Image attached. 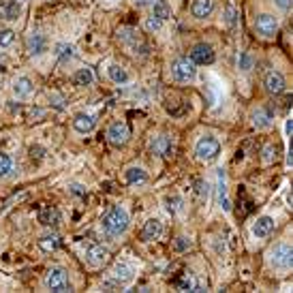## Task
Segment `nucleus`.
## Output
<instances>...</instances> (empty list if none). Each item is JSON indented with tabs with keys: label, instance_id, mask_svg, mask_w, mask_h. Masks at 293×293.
<instances>
[{
	"label": "nucleus",
	"instance_id": "obj_1",
	"mask_svg": "<svg viewBox=\"0 0 293 293\" xmlns=\"http://www.w3.org/2000/svg\"><path fill=\"white\" fill-rule=\"evenodd\" d=\"M126 227H129V214H126L124 208H111L107 214L103 216V229L107 231L109 236H120L124 234Z\"/></svg>",
	"mask_w": 293,
	"mask_h": 293
},
{
	"label": "nucleus",
	"instance_id": "obj_2",
	"mask_svg": "<svg viewBox=\"0 0 293 293\" xmlns=\"http://www.w3.org/2000/svg\"><path fill=\"white\" fill-rule=\"evenodd\" d=\"M45 285H47V289H51V291H58V293L71 291L69 274H66L62 268H51L49 272H47V276H45Z\"/></svg>",
	"mask_w": 293,
	"mask_h": 293
},
{
	"label": "nucleus",
	"instance_id": "obj_3",
	"mask_svg": "<svg viewBox=\"0 0 293 293\" xmlns=\"http://www.w3.org/2000/svg\"><path fill=\"white\" fill-rule=\"evenodd\" d=\"M195 154H197L199 161H212V159H216V156L221 154L219 139H214V137H201L197 141V146H195Z\"/></svg>",
	"mask_w": 293,
	"mask_h": 293
},
{
	"label": "nucleus",
	"instance_id": "obj_4",
	"mask_svg": "<svg viewBox=\"0 0 293 293\" xmlns=\"http://www.w3.org/2000/svg\"><path fill=\"white\" fill-rule=\"evenodd\" d=\"M195 64L193 60H189V58H178V60H174V64H171V73H174V77H176V81H191V79H195V75H197V69H195Z\"/></svg>",
	"mask_w": 293,
	"mask_h": 293
},
{
	"label": "nucleus",
	"instance_id": "obj_5",
	"mask_svg": "<svg viewBox=\"0 0 293 293\" xmlns=\"http://www.w3.org/2000/svg\"><path fill=\"white\" fill-rule=\"evenodd\" d=\"M255 28H257V32L261 36H274L276 32H279V21H276L274 15L261 13L257 17V21H255Z\"/></svg>",
	"mask_w": 293,
	"mask_h": 293
},
{
	"label": "nucleus",
	"instance_id": "obj_6",
	"mask_svg": "<svg viewBox=\"0 0 293 293\" xmlns=\"http://www.w3.org/2000/svg\"><path fill=\"white\" fill-rule=\"evenodd\" d=\"M107 137H109V141L114 146H122V144H126V139L131 137V131H129V126H126L124 122H114L107 129Z\"/></svg>",
	"mask_w": 293,
	"mask_h": 293
},
{
	"label": "nucleus",
	"instance_id": "obj_7",
	"mask_svg": "<svg viewBox=\"0 0 293 293\" xmlns=\"http://www.w3.org/2000/svg\"><path fill=\"white\" fill-rule=\"evenodd\" d=\"M191 60L195 64H212L214 62V49L206 43L195 45L193 51H191Z\"/></svg>",
	"mask_w": 293,
	"mask_h": 293
},
{
	"label": "nucleus",
	"instance_id": "obj_8",
	"mask_svg": "<svg viewBox=\"0 0 293 293\" xmlns=\"http://www.w3.org/2000/svg\"><path fill=\"white\" fill-rule=\"evenodd\" d=\"M272 264L281 270H287L291 266V249L287 244H279L272 253Z\"/></svg>",
	"mask_w": 293,
	"mask_h": 293
},
{
	"label": "nucleus",
	"instance_id": "obj_9",
	"mask_svg": "<svg viewBox=\"0 0 293 293\" xmlns=\"http://www.w3.org/2000/svg\"><path fill=\"white\" fill-rule=\"evenodd\" d=\"M264 86L270 94H281L285 90V77L279 73V71H270L264 79Z\"/></svg>",
	"mask_w": 293,
	"mask_h": 293
},
{
	"label": "nucleus",
	"instance_id": "obj_10",
	"mask_svg": "<svg viewBox=\"0 0 293 293\" xmlns=\"http://www.w3.org/2000/svg\"><path fill=\"white\" fill-rule=\"evenodd\" d=\"M161 234H163V223L159 219H150L144 225V229H141V240H144V242H150V240H156Z\"/></svg>",
	"mask_w": 293,
	"mask_h": 293
},
{
	"label": "nucleus",
	"instance_id": "obj_11",
	"mask_svg": "<svg viewBox=\"0 0 293 293\" xmlns=\"http://www.w3.org/2000/svg\"><path fill=\"white\" fill-rule=\"evenodd\" d=\"M150 148H152L154 154H161V156H171V152H174V144H171L165 135L154 137L152 141H150Z\"/></svg>",
	"mask_w": 293,
	"mask_h": 293
},
{
	"label": "nucleus",
	"instance_id": "obj_12",
	"mask_svg": "<svg viewBox=\"0 0 293 293\" xmlns=\"http://www.w3.org/2000/svg\"><path fill=\"white\" fill-rule=\"evenodd\" d=\"M107 257H109L107 249H103V246H99V244H92V246H90V249L86 251V259H88L92 266H103L105 261H107Z\"/></svg>",
	"mask_w": 293,
	"mask_h": 293
},
{
	"label": "nucleus",
	"instance_id": "obj_13",
	"mask_svg": "<svg viewBox=\"0 0 293 293\" xmlns=\"http://www.w3.org/2000/svg\"><path fill=\"white\" fill-rule=\"evenodd\" d=\"M32 90H34V84L30 81V77H17L13 81V94L17 99H26V96L32 94Z\"/></svg>",
	"mask_w": 293,
	"mask_h": 293
},
{
	"label": "nucleus",
	"instance_id": "obj_14",
	"mask_svg": "<svg viewBox=\"0 0 293 293\" xmlns=\"http://www.w3.org/2000/svg\"><path fill=\"white\" fill-rule=\"evenodd\" d=\"M214 9V0H193L191 4V13L199 19H206Z\"/></svg>",
	"mask_w": 293,
	"mask_h": 293
},
{
	"label": "nucleus",
	"instance_id": "obj_15",
	"mask_svg": "<svg viewBox=\"0 0 293 293\" xmlns=\"http://www.w3.org/2000/svg\"><path fill=\"white\" fill-rule=\"evenodd\" d=\"M272 229H274V221L270 219V216H261V219H257V223L253 225L255 238H268L272 234Z\"/></svg>",
	"mask_w": 293,
	"mask_h": 293
},
{
	"label": "nucleus",
	"instance_id": "obj_16",
	"mask_svg": "<svg viewBox=\"0 0 293 293\" xmlns=\"http://www.w3.org/2000/svg\"><path fill=\"white\" fill-rule=\"evenodd\" d=\"M94 124H96V118L90 116V114H77L73 120L75 131H79V133H90L94 129Z\"/></svg>",
	"mask_w": 293,
	"mask_h": 293
},
{
	"label": "nucleus",
	"instance_id": "obj_17",
	"mask_svg": "<svg viewBox=\"0 0 293 293\" xmlns=\"http://www.w3.org/2000/svg\"><path fill=\"white\" fill-rule=\"evenodd\" d=\"M0 13H2L4 19H17L21 13V4L17 0H6V2H2V6H0Z\"/></svg>",
	"mask_w": 293,
	"mask_h": 293
},
{
	"label": "nucleus",
	"instance_id": "obj_18",
	"mask_svg": "<svg viewBox=\"0 0 293 293\" xmlns=\"http://www.w3.org/2000/svg\"><path fill=\"white\" fill-rule=\"evenodd\" d=\"M45 45H47V41H45V36L39 34V32H34V34H30V39H28V51L32 56H39L45 51Z\"/></svg>",
	"mask_w": 293,
	"mask_h": 293
},
{
	"label": "nucleus",
	"instance_id": "obj_19",
	"mask_svg": "<svg viewBox=\"0 0 293 293\" xmlns=\"http://www.w3.org/2000/svg\"><path fill=\"white\" fill-rule=\"evenodd\" d=\"M270 122H272V114H270L268 109L259 107V109L253 114V124L257 126V129H266V126H270Z\"/></svg>",
	"mask_w": 293,
	"mask_h": 293
},
{
	"label": "nucleus",
	"instance_id": "obj_20",
	"mask_svg": "<svg viewBox=\"0 0 293 293\" xmlns=\"http://www.w3.org/2000/svg\"><path fill=\"white\" fill-rule=\"evenodd\" d=\"M39 221L43 225H58L60 223V212H58L56 208H45V210H41Z\"/></svg>",
	"mask_w": 293,
	"mask_h": 293
},
{
	"label": "nucleus",
	"instance_id": "obj_21",
	"mask_svg": "<svg viewBox=\"0 0 293 293\" xmlns=\"http://www.w3.org/2000/svg\"><path fill=\"white\" fill-rule=\"evenodd\" d=\"M131 279H133V270L129 266L118 264L114 268V281H118V283H129Z\"/></svg>",
	"mask_w": 293,
	"mask_h": 293
},
{
	"label": "nucleus",
	"instance_id": "obj_22",
	"mask_svg": "<svg viewBox=\"0 0 293 293\" xmlns=\"http://www.w3.org/2000/svg\"><path fill=\"white\" fill-rule=\"evenodd\" d=\"M73 81H75V86H90L94 81V75L90 69H79L73 75Z\"/></svg>",
	"mask_w": 293,
	"mask_h": 293
},
{
	"label": "nucleus",
	"instance_id": "obj_23",
	"mask_svg": "<svg viewBox=\"0 0 293 293\" xmlns=\"http://www.w3.org/2000/svg\"><path fill=\"white\" fill-rule=\"evenodd\" d=\"M107 73H109V77L114 79L116 84H126V81H129V73H126L122 66H118V64H111L107 69Z\"/></svg>",
	"mask_w": 293,
	"mask_h": 293
},
{
	"label": "nucleus",
	"instance_id": "obj_24",
	"mask_svg": "<svg viewBox=\"0 0 293 293\" xmlns=\"http://www.w3.org/2000/svg\"><path fill=\"white\" fill-rule=\"evenodd\" d=\"M126 182L129 184H137V182H146V171L141 167H129L126 169Z\"/></svg>",
	"mask_w": 293,
	"mask_h": 293
},
{
	"label": "nucleus",
	"instance_id": "obj_25",
	"mask_svg": "<svg viewBox=\"0 0 293 293\" xmlns=\"http://www.w3.org/2000/svg\"><path fill=\"white\" fill-rule=\"evenodd\" d=\"M171 15V11H169V6L163 2V0H156L154 2V15L152 17H156V19H161V21H165Z\"/></svg>",
	"mask_w": 293,
	"mask_h": 293
},
{
	"label": "nucleus",
	"instance_id": "obj_26",
	"mask_svg": "<svg viewBox=\"0 0 293 293\" xmlns=\"http://www.w3.org/2000/svg\"><path fill=\"white\" fill-rule=\"evenodd\" d=\"M11 169H13V161H11V156L0 152V178L9 176V174H11Z\"/></svg>",
	"mask_w": 293,
	"mask_h": 293
},
{
	"label": "nucleus",
	"instance_id": "obj_27",
	"mask_svg": "<svg viewBox=\"0 0 293 293\" xmlns=\"http://www.w3.org/2000/svg\"><path fill=\"white\" fill-rule=\"evenodd\" d=\"M56 56L60 60H71L73 58V47L71 45H66V43H58L56 45Z\"/></svg>",
	"mask_w": 293,
	"mask_h": 293
},
{
	"label": "nucleus",
	"instance_id": "obj_28",
	"mask_svg": "<svg viewBox=\"0 0 293 293\" xmlns=\"http://www.w3.org/2000/svg\"><path fill=\"white\" fill-rule=\"evenodd\" d=\"M39 246L43 251H56L58 246H60V242H58V238H43V240H39Z\"/></svg>",
	"mask_w": 293,
	"mask_h": 293
},
{
	"label": "nucleus",
	"instance_id": "obj_29",
	"mask_svg": "<svg viewBox=\"0 0 293 293\" xmlns=\"http://www.w3.org/2000/svg\"><path fill=\"white\" fill-rule=\"evenodd\" d=\"M15 39L13 30H0V45H11Z\"/></svg>",
	"mask_w": 293,
	"mask_h": 293
},
{
	"label": "nucleus",
	"instance_id": "obj_30",
	"mask_svg": "<svg viewBox=\"0 0 293 293\" xmlns=\"http://www.w3.org/2000/svg\"><path fill=\"white\" fill-rule=\"evenodd\" d=\"M167 210L169 212H178V210H182V199L180 197H167Z\"/></svg>",
	"mask_w": 293,
	"mask_h": 293
},
{
	"label": "nucleus",
	"instance_id": "obj_31",
	"mask_svg": "<svg viewBox=\"0 0 293 293\" xmlns=\"http://www.w3.org/2000/svg\"><path fill=\"white\" fill-rule=\"evenodd\" d=\"M161 24H163V21L156 19V17H148L146 19V28L150 30V32H154V30H161Z\"/></svg>",
	"mask_w": 293,
	"mask_h": 293
},
{
	"label": "nucleus",
	"instance_id": "obj_32",
	"mask_svg": "<svg viewBox=\"0 0 293 293\" xmlns=\"http://www.w3.org/2000/svg\"><path fill=\"white\" fill-rule=\"evenodd\" d=\"M225 21H227V26H234L236 24V11H234V6H229L227 13H225Z\"/></svg>",
	"mask_w": 293,
	"mask_h": 293
},
{
	"label": "nucleus",
	"instance_id": "obj_33",
	"mask_svg": "<svg viewBox=\"0 0 293 293\" xmlns=\"http://www.w3.org/2000/svg\"><path fill=\"white\" fill-rule=\"evenodd\" d=\"M274 156H276V148H274V146H268V148L264 150V161L270 163V161L274 159Z\"/></svg>",
	"mask_w": 293,
	"mask_h": 293
},
{
	"label": "nucleus",
	"instance_id": "obj_34",
	"mask_svg": "<svg viewBox=\"0 0 293 293\" xmlns=\"http://www.w3.org/2000/svg\"><path fill=\"white\" fill-rule=\"evenodd\" d=\"M189 246H191V242H189L186 238H178V242H176V249H178V251H186Z\"/></svg>",
	"mask_w": 293,
	"mask_h": 293
},
{
	"label": "nucleus",
	"instance_id": "obj_35",
	"mask_svg": "<svg viewBox=\"0 0 293 293\" xmlns=\"http://www.w3.org/2000/svg\"><path fill=\"white\" fill-rule=\"evenodd\" d=\"M242 69H244V71H249V69H251V58L246 56V54L242 56Z\"/></svg>",
	"mask_w": 293,
	"mask_h": 293
},
{
	"label": "nucleus",
	"instance_id": "obj_36",
	"mask_svg": "<svg viewBox=\"0 0 293 293\" xmlns=\"http://www.w3.org/2000/svg\"><path fill=\"white\" fill-rule=\"evenodd\" d=\"M276 4H279L281 9H285V11H287L289 6H291V0H276Z\"/></svg>",
	"mask_w": 293,
	"mask_h": 293
},
{
	"label": "nucleus",
	"instance_id": "obj_37",
	"mask_svg": "<svg viewBox=\"0 0 293 293\" xmlns=\"http://www.w3.org/2000/svg\"><path fill=\"white\" fill-rule=\"evenodd\" d=\"M135 2H137V4H141V6H144V4H148V2H150V0H135Z\"/></svg>",
	"mask_w": 293,
	"mask_h": 293
}]
</instances>
